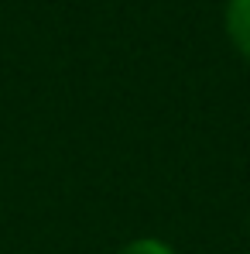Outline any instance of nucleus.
I'll return each mask as SVG.
<instances>
[{
    "label": "nucleus",
    "mask_w": 250,
    "mask_h": 254,
    "mask_svg": "<svg viewBox=\"0 0 250 254\" xmlns=\"http://www.w3.org/2000/svg\"><path fill=\"white\" fill-rule=\"evenodd\" d=\"M223 21H226V35L237 45V52L250 59V0H230Z\"/></svg>",
    "instance_id": "f257e3e1"
},
{
    "label": "nucleus",
    "mask_w": 250,
    "mask_h": 254,
    "mask_svg": "<svg viewBox=\"0 0 250 254\" xmlns=\"http://www.w3.org/2000/svg\"><path fill=\"white\" fill-rule=\"evenodd\" d=\"M117 254H175V251L168 248L165 241H158V237H137L127 248H120Z\"/></svg>",
    "instance_id": "f03ea898"
}]
</instances>
